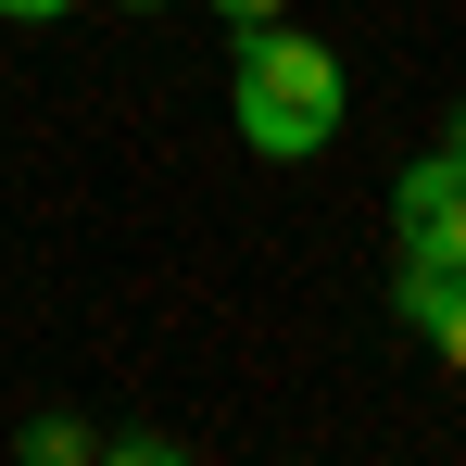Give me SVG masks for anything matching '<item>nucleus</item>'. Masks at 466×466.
<instances>
[{"label":"nucleus","mask_w":466,"mask_h":466,"mask_svg":"<svg viewBox=\"0 0 466 466\" xmlns=\"http://www.w3.org/2000/svg\"><path fill=\"white\" fill-rule=\"evenodd\" d=\"M441 152H454V164H466V101H454V114H441Z\"/></svg>","instance_id":"0eeeda50"},{"label":"nucleus","mask_w":466,"mask_h":466,"mask_svg":"<svg viewBox=\"0 0 466 466\" xmlns=\"http://www.w3.org/2000/svg\"><path fill=\"white\" fill-rule=\"evenodd\" d=\"M215 13H228V25H278L290 0H215Z\"/></svg>","instance_id":"423d86ee"},{"label":"nucleus","mask_w":466,"mask_h":466,"mask_svg":"<svg viewBox=\"0 0 466 466\" xmlns=\"http://www.w3.org/2000/svg\"><path fill=\"white\" fill-rule=\"evenodd\" d=\"M13 454H25V466H76V454H101V441H88L76 416H25V441H13Z\"/></svg>","instance_id":"7ed1b4c3"},{"label":"nucleus","mask_w":466,"mask_h":466,"mask_svg":"<svg viewBox=\"0 0 466 466\" xmlns=\"http://www.w3.org/2000/svg\"><path fill=\"white\" fill-rule=\"evenodd\" d=\"M114 13H164V0H114Z\"/></svg>","instance_id":"6e6552de"},{"label":"nucleus","mask_w":466,"mask_h":466,"mask_svg":"<svg viewBox=\"0 0 466 466\" xmlns=\"http://www.w3.org/2000/svg\"><path fill=\"white\" fill-rule=\"evenodd\" d=\"M51 13H76V0H0V25H51Z\"/></svg>","instance_id":"39448f33"},{"label":"nucleus","mask_w":466,"mask_h":466,"mask_svg":"<svg viewBox=\"0 0 466 466\" xmlns=\"http://www.w3.org/2000/svg\"><path fill=\"white\" fill-rule=\"evenodd\" d=\"M390 252L403 265H466V164L454 152H416L390 177Z\"/></svg>","instance_id":"f03ea898"},{"label":"nucleus","mask_w":466,"mask_h":466,"mask_svg":"<svg viewBox=\"0 0 466 466\" xmlns=\"http://www.w3.org/2000/svg\"><path fill=\"white\" fill-rule=\"evenodd\" d=\"M340 51L328 38H303V25H239L228 51V127L252 139L265 164H315L328 139H340Z\"/></svg>","instance_id":"f257e3e1"},{"label":"nucleus","mask_w":466,"mask_h":466,"mask_svg":"<svg viewBox=\"0 0 466 466\" xmlns=\"http://www.w3.org/2000/svg\"><path fill=\"white\" fill-rule=\"evenodd\" d=\"M416 340H429V353H441V366L466 379V278L441 290V303H429V328H416Z\"/></svg>","instance_id":"20e7f679"}]
</instances>
